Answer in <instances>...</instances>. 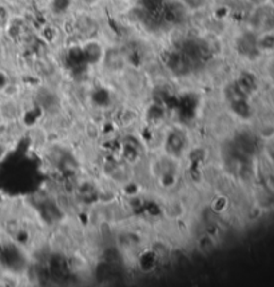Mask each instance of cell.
<instances>
[{
    "instance_id": "1",
    "label": "cell",
    "mask_w": 274,
    "mask_h": 287,
    "mask_svg": "<svg viewBox=\"0 0 274 287\" xmlns=\"http://www.w3.org/2000/svg\"><path fill=\"white\" fill-rule=\"evenodd\" d=\"M82 55L86 58L87 60H90V63H98L99 60L103 59V55H104V51L101 47V44L94 42V40H90L87 42L83 47H82Z\"/></svg>"
},
{
    "instance_id": "4",
    "label": "cell",
    "mask_w": 274,
    "mask_h": 287,
    "mask_svg": "<svg viewBox=\"0 0 274 287\" xmlns=\"http://www.w3.org/2000/svg\"><path fill=\"white\" fill-rule=\"evenodd\" d=\"M253 7H256V8H262L268 4L270 0H247Z\"/></svg>"
},
{
    "instance_id": "6",
    "label": "cell",
    "mask_w": 274,
    "mask_h": 287,
    "mask_svg": "<svg viewBox=\"0 0 274 287\" xmlns=\"http://www.w3.org/2000/svg\"><path fill=\"white\" fill-rule=\"evenodd\" d=\"M243 1H247V0H243Z\"/></svg>"
},
{
    "instance_id": "5",
    "label": "cell",
    "mask_w": 274,
    "mask_h": 287,
    "mask_svg": "<svg viewBox=\"0 0 274 287\" xmlns=\"http://www.w3.org/2000/svg\"><path fill=\"white\" fill-rule=\"evenodd\" d=\"M79 1H81L83 6L95 7V6H98V4H99V1H101V0H79Z\"/></svg>"
},
{
    "instance_id": "2",
    "label": "cell",
    "mask_w": 274,
    "mask_h": 287,
    "mask_svg": "<svg viewBox=\"0 0 274 287\" xmlns=\"http://www.w3.org/2000/svg\"><path fill=\"white\" fill-rule=\"evenodd\" d=\"M182 4L188 10H191V11H197V10H201L202 7H205L206 1L207 0H181Z\"/></svg>"
},
{
    "instance_id": "3",
    "label": "cell",
    "mask_w": 274,
    "mask_h": 287,
    "mask_svg": "<svg viewBox=\"0 0 274 287\" xmlns=\"http://www.w3.org/2000/svg\"><path fill=\"white\" fill-rule=\"evenodd\" d=\"M10 22V12L4 6H0V30L6 28Z\"/></svg>"
}]
</instances>
